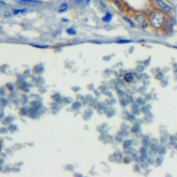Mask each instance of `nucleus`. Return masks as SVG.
Returning <instances> with one entry per match:
<instances>
[{
    "label": "nucleus",
    "mask_w": 177,
    "mask_h": 177,
    "mask_svg": "<svg viewBox=\"0 0 177 177\" xmlns=\"http://www.w3.org/2000/svg\"><path fill=\"white\" fill-rule=\"evenodd\" d=\"M168 15L169 14L165 13L164 11L155 8L154 10L149 15L148 20H149L150 25L153 28L159 29V28H162L163 25L166 23Z\"/></svg>",
    "instance_id": "f257e3e1"
},
{
    "label": "nucleus",
    "mask_w": 177,
    "mask_h": 177,
    "mask_svg": "<svg viewBox=\"0 0 177 177\" xmlns=\"http://www.w3.org/2000/svg\"><path fill=\"white\" fill-rule=\"evenodd\" d=\"M153 3L156 8L164 11L167 14L172 15L174 13V9H173L172 5L165 0H154Z\"/></svg>",
    "instance_id": "f03ea898"
},
{
    "label": "nucleus",
    "mask_w": 177,
    "mask_h": 177,
    "mask_svg": "<svg viewBox=\"0 0 177 177\" xmlns=\"http://www.w3.org/2000/svg\"><path fill=\"white\" fill-rule=\"evenodd\" d=\"M133 16H134V20L138 24V26L143 28L147 27L148 21L144 13L141 12V11H134Z\"/></svg>",
    "instance_id": "7ed1b4c3"
},
{
    "label": "nucleus",
    "mask_w": 177,
    "mask_h": 177,
    "mask_svg": "<svg viewBox=\"0 0 177 177\" xmlns=\"http://www.w3.org/2000/svg\"><path fill=\"white\" fill-rule=\"evenodd\" d=\"M16 2L21 5H28V4H42L43 1L41 0H16Z\"/></svg>",
    "instance_id": "20e7f679"
},
{
    "label": "nucleus",
    "mask_w": 177,
    "mask_h": 177,
    "mask_svg": "<svg viewBox=\"0 0 177 177\" xmlns=\"http://www.w3.org/2000/svg\"><path fill=\"white\" fill-rule=\"evenodd\" d=\"M112 1L120 13H123L125 12L126 11L125 6V4L122 3V1H121V0H112Z\"/></svg>",
    "instance_id": "39448f33"
},
{
    "label": "nucleus",
    "mask_w": 177,
    "mask_h": 177,
    "mask_svg": "<svg viewBox=\"0 0 177 177\" xmlns=\"http://www.w3.org/2000/svg\"><path fill=\"white\" fill-rule=\"evenodd\" d=\"M69 8V4L64 1V2H62L60 4L58 7V12L59 13H63L68 10Z\"/></svg>",
    "instance_id": "423d86ee"
},
{
    "label": "nucleus",
    "mask_w": 177,
    "mask_h": 177,
    "mask_svg": "<svg viewBox=\"0 0 177 177\" xmlns=\"http://www.w3.org/2000/svg\"><path fill=\"white\" fill-rule=\"evenodd\" d=\"M112 17H113L112 14H111V13H109L107 11V12L105 13V15L103 17V19H102V20H103V22H105L106 23H108L110 22L111 20H112Z\"/></svg>",
    "instance_id": "0eeeda50"
},
{
    "label": "nucleus",
    "mask_w": 177,
    "mask_h": 177,
    "mask_svg": "<svg viewBox=\"0 0 177 177\" xmlns=\"http://www.w3.org/2000/svg\"><path fill=\"white\" fill-rule=\"evenodd\" d=\"M66 32L67 34L69 35H76L77 34L76 30L73 27H70V28H67V29L66 30Z\"/></svg>",
    "instance_id": "6e6552de"
},
{
    "label": "nucleus",
    "mask_w": 177,
    "mask_h": 177,
    "mask_svg": "<svg viewBox=\"0 0 177 177\" xmlns=\"http://www.w3.org/2000/svg\"><path fill=\"white\" fill-rule=\"evenodd\" d=\"M21 11H22V8H13L12 9V13L15 15H19L21 13Z\"/></svg>",
    "instance_id": "1a4fd4ad"
},
{
    "label": "nucleus",
    "mask_w": 177,
    "mask_h": 177,
    "mask_svg": "<svg viewBox=\"0 0 177 177\" xmlns=\"http://www.w3.org/2000/svg\"><path fill=\"white\" fill-rule=\"evenodd\" d=\"M12 15V13L9 11H5L4 13V16L5 17H10Z\"/></svg>",
    "instance_id": "9d476101"
},
{
    "label": "nucleus",
    "mask_w": 177,
    "mask_h": 177,
    "mask_svg": "<svg viewBox=\"0 0 177 177\" xmlns=\"http://www.w3.org/2000/svg\"><path fill=\"white\" fill-rule=\"evenodd\" d=\"M123 19H124V20H125V21H127V22L129 23V24H131V26H134V23H133V22H132V21H131V20H130V19L128 18V17H123Z\"/></svg>",
    "instance_id": "9b49d317"
},
{
    "label": "nucleus",
    "mask_w": 177,
    "mask_h": 177,
    "mask_svg": "<svg viewBox=\"0 0 177 177\" xmlns=\"http://www.w3.org/2000/svg\"><path fill=\"white\" fill-rule=\"evenodd\" d=\"M27 12H28L27 8H22V11H21V14L24 15V14H26Z\"/></svg>",
    "instance_id": "f8f14e48"
},
{
    "label": "nucleus",
    "mask_w": 177,
    "mask_h": 177,
    "mask_svg": "<svg viewBox=\"0 0 177 177\" xmlns=\"http://www.w3.org/2000/svg\"><path fill=\"white\" fill-rule=\"evenodd\" d=\"M84 1V0H76V2L78 4H82Z\"/></svg>",
    "instance_id": "ddd939ff"
},
{
    "label": "nucleus",
    "mask_w": 177,
    "mask_h": 177,
    "mask_svg": "<svg viewBox=\"0 0 177 177\" xmlns=\"http://www.w3.org/2000/svg\"><path fill=\"white\" fill-rule=\"evenodd\" d=\"M131 41H129V40H120V41H118L117 42L118 43H127V42H130Z\"/></svg>",
    "instance_id": "4468645a"
},
{
    "label": "nucleus",
    "mask_w": 177,
    "mask_h": 177,
    "mask_svg": "<svg viewBox=\"0 0 177 177\" xmlns=\"http://www.w3.org/2000/svg\"><path fill=\"white\" fill-rule=\"evenodd\" d=\"M84 1H85L86 4H87L88 6H89L90 3H91V0H84Z\"/></svg>",
    "instance_id": "2eb2a0df"
},
{
    "label": "nucleus",
    "mask_w": 177,
    "mask_h": 177,
    "mask_svg": "<svg viewBox=\"0 0 177 177\" xmlns=\"http://www.w3.org/2000/svg\"><path fill=\"white\" fill-rule=\"evenodd\" d=\"M6 3L5 2V1H4L3 0H0V5H6Z\"/></svg>",
    "instance_id": "dca6fc26"
},
{
    "label": "nucleus",
    "mask_w": 177,
    "mask_h": 177,
    "mask_svg": "<svg viewBox=\"0 0 177 177\" xmlns=\"http://www.w3.org/2000/svg\"><path fill=\"white\" fill-rule=\"evenodd\" d=\"M61 20H62V21H63V22H69L68 19H66V18H62Z\"/></svg>",
    "instance_id": "f3484780"
},
{
    "label": "nucleus",
    "mask_w": 177,
    "mask_h": 177,
    "mask_svg": "<svg viewBox=\"0 0 177 177\" xmlns=\"http://www.w3.org/2000/svg\"><path fill=\"white\" fill-rule=\"evenodd\" d=\"M107 1H112V0H107Z\"/></svg>",
    "instance_id": "a211bd4d"
},
{
    "label": "nucleus",
    "mask_w": 177,
    "mask_h": 177,
    "mask_svg": "<svg viewBox=\"0 0 177 177\" xmlns=\"http://www.w3.org/2000/svg\"><path fill=\"white\" fill-rule=\"evenodd\" d=\"M69 1H73V0H69Z\"/></svg>",
    "instance_id": "6ab92c4d"
}]
</instances>
